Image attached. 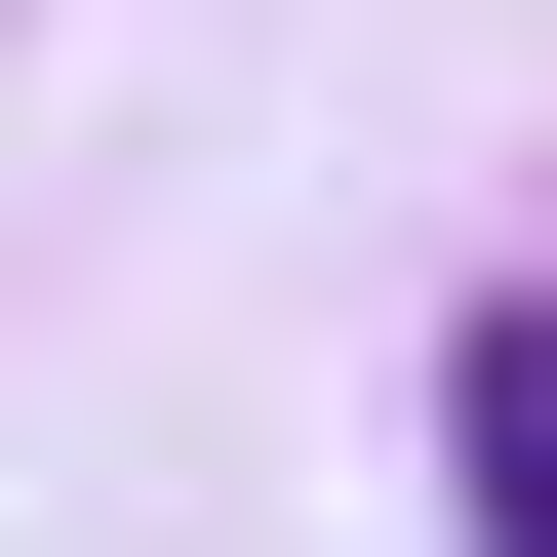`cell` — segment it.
<instances>
[{"label":"cell","mask_w":557,"mask_h":557,"mask_svg":"<svg viewBox=\"0 0 557 557\" xmlns=\"http://www.w3.org/2000/svg\"><path fill=\"white\" fill-rule=\"evenodd\" d=\"M438 478H478V557H557V319H438Z\"/></svg>","instance_id":"6da1fadb"}]
</instances>
